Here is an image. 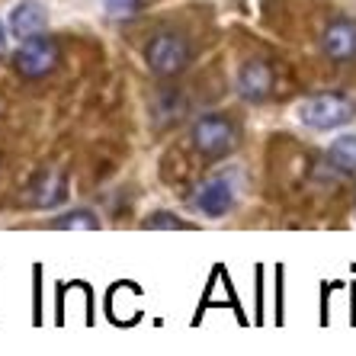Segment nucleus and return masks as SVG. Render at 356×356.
I'll return each mask as SVG.
<instances>
[{
    "instance_id": "obj_9",
    "label": "nucleus",
    "mask_w": 356,
    "mask_h": 356,
    "mask_svg": "<svg viewBox=\"0 0 356 356\" xmlns=\"http://www.w3.org/2000/svg\"><path fill=\"white\" fill-rule=\"evenodd\" d=\"M232 202H234V193L225 180H209V183H202L196 193V209L209 218L225 216V212L232 209Z\"/></svg>"
},
{
    "instance_id": "obj_6",
    "label": "nucleus",
    "mask_w": 356,
    "mask_h": 356,
    "mask_svg": "<svg viewBox=\"0 0 356 356\" xmlns=\"http://www.w3.org/2000/svg\"><path fill=\"white\" fill-rule=\"evenodd\" d=\"M273 90V67L266 61H248L238 74V93L250 103H264Z\"/></svg>"
},
{
    "instance_id": "obj_11",
    "label": "nucleus",
    "mask_w": 356,
    "mask_h": 356,
    "mask_svg": "<svg viewBox=\"0 0 356 356\" xmlns=\"http://www.w3.org/2000/svg\"><path fill=\"white\" fill-rule=\"evenodd\" d=\"M51 228H58V232H93V228H99V218L90 209H71L65 216L51 218Z\"/></svg>"
},
{
    "instance_id": "obj_12",
    "label": "nucleus",
    "mask_w": 356,
    "mask_h": 356,
    "mask_svg": "<svg viewBox=\"0 0 356 356\" xmlns=\"http://www.w3.org/2000/svg\"><path fill=\"white\" fill-rule=\"evenodd\" d=\"M145 228H164V232L174 228V232H186L190 225L183 222L180 216H170V212H154L151 218H145Z\"/></svg>"
},
{
    "instance_id": "obj_2",
    "label": "nucleus",
    "mask_w": 356,
    "mask_h": 356,
    "mask_svg": "<svg viewBox=\"0 0 356 356\" xmlns=\"http://www.w3.org/2000/svg\"><path fill=\"white\" fill-rule=\"evenodd\" d=\"M190 42L183 39L180 33H154L148 42V49H145V61H148L151 74L158 77H177L180 71H186L190 65Z\"/></svg>"
},
{
    "instance_id": "obj_14",
    "label": "nucleus",
    "mask_w": 356,
    "mask_h": 356,
    "mask_svg": "<svg viewBox=\"0 0 356 356\" xmlns=\"http://www.w3.org/2000/svg\"><path fill=\"white\" fill-rule=\"evenodd\" d=\"M3 51H7V26L0 23V55H3Z\"/></svg>"
},
{
    "instance_id": "obj_10",
    "label": "nucleus",
    "mask_w": 356,
    "mask_h": 356,
    "mask_svg": "<svg viewBox=\"0 0 356 356\" xmlns=\"http://www.w3.org/2000/svg\"><path fill=\"white\" fill-rule=\"evenodd\" d=\"M327 161H331L337 170H343V174H353L356 170V135H340V138H334L331 148H327Z\"/></svg>"
},
{
    "instance_id": "obj_1",
    "label": "nucleus",
    "mask_w": 356,
    "mask_h": 356,
    "mask_svg": "<svg viewBox=\"0 0 356 356\" xmlns=\"http://www.w3.org/2000/svg\"><path fill=\"white\" fill-rule=\"evenodd\" d=\"M356 116V103L343 93H318V97H308L302 106H298V122L315 129V132H331L347 125Z\"/></svg>"
},
{
    "instance_id": "obj_5",
    "label": "nucleus",
    "mask_w": 356,
    "mask_h": 356,
    "mask_svg": "<svg viewBox=\"0 0 356 356\" xmlns=\"http://www.w3.org/2000/svg\"><path fill=\"white\" fill-rule=\"evenodd\" d=\"M321 49L331 61H353L356 58V19H350V17L334 19L321 35Z\"/></svg>"
},
{
    "instance_id": "obj_3",
    "label": "nucleus",
    "mask_w": 356,
    "mask_h": 356,
    "mask_svg": "<svg viewBox=\"0 0 356 356\" xmlns=\"http://www.w3.org/2000/svg\"><path fill=\"white\" fill-rule=\"evenodd\" d=\"M61 61V49L58 42L49 39V35H29V39L19 42L17 55H13V67L17 74L26 77V81H35V77L51 74Z\"/></svg>"
},
{
    "instance_id": "obj_8",
    "label": "nucleus",
    "mask_w": 356,
    "mask_h": 356,
    "mask_svg": "<svg viewBox=\"0 0 356 356\" xmlns=\"http://www.w3.org/2000/svg\"><path fill=\"white\" fill-rule=\"evenodd\" d=\"M65 196H67V180L61 170H45V174H39L35 183L29 186V202H33L35 209L58 206V202H65Z\"/></svg>"
},
{
    "instance_id": "obj_7",
    "label": "nucleus",
    "mask_w": 356,
    "mask_h": 356,
    "mask_svg": "<svg viewBox=\"0 0 356 356\" xmlns=\"http://www.w3.org/2000/svg\"><path fill=\"white\" fill-rule=\"evenodd\" d=\"M49 23V13L39 0H19L17 7L10 10V33L17 39H29V35H39Z\"/></svg>"
},
{
    "instance_id": "obj_13",
    "label": "nucleus",
    "mask_w": 356,
    "mask_h": 356,
    "mask_svg": "<svg viewBox=\"0 0 356 356\" xmlns=\"http://www.w3.org/2000/svg\"><path fill=\"white\" fill-rule=\"evenodd\" d=\"M103 7H106V13H113V17H132L135 10L141 7V0H103Z\"/></svg>"
},
{
    "instance_id": "obj_4",
    "label": "nucleus",
    "mask_w": 356,
    "mask_h": 356,
    "mask_svg": "<svg viewBox=\"0 0 356 356\" xmlns=\"http://www.w3.org/2000/svg\"><path fill=\"white\" fill-rule=\"evenodd\" d=\"M234 145H238V132L234 125L228 122L218 113H209V116H199L193 125V148L206 158H225L232 154Z\"/></svg>"
}]
</instances>
